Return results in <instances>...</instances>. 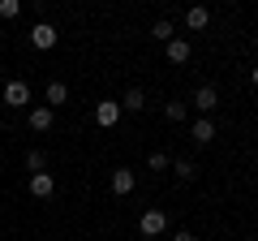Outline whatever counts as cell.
I'll return each mask as SVG.
<instances>
[{
  "label": "cell",
  "mask_w": 258,
  "mask_h": 241,
  "mask_svg": "<svg viewBox=\"0 0 258 241\" xmlns=\"http://www.w3.org/2000/svg\"><path fill=\"white\" fill-rule=\"evenodd\" d=\"M147 168H155V172H164V168H168V155H164V151H151V155H147Z\"/></svg>",
  "instance_id": "19"
},
{
  "label": "cell",
  "mask_w": 258,
  "mask_h": 241,
  "mask_svg": "<svg viewBox=\"0 0 258 241\" xmlns=\"http://www.w3.org/2000/svg\"><path fill=\"white\" fill-rule=\"evenodd\" d=\"M22 13V0H0V22H13Z\"/></svg>",
  "instance_id": "18"
},
{
  "label": "cell",
  "mask_w": 258,
  "mask_h": 241,
  "mask_svg": "<svg viewBox=\"0 0 258 241\" xmlns=\"http://www.w3.org/2000/svg\"><path fill=\"white\" fill-rule=\"evenodd\" d=\"M30 194H35V198H52L56 194V176L52 172H35V176H30Z\"/></svg>",
  "instance_id": "8"
},
{
  "label": "cell",
  "mask_w": 258,
  "mask_h": 241,
  "mask_svg": "<svg viewBox=\"0 0 258 241\" xmlns=\"http://www.w3.org/2000/svg\"><path fill=\"white\" fill-rule=\"evenodd\" d=\"M194 108H198V112H203V116H211V112L215 108H220V91H215V86L211 82H203V86H198V91H194Z\"/></svg>",
  "instance_id": "2"
},
{
  "label": "cell",
  "mask_w": 258,
  "mask_h": 241,
  "mask_svg": "<svg viewBox=\"0 0 258 241\" xmlns=\"http://www.w3.org/2000/svg\"><path fill=\"white\" fill-rule=\"evenodd\" d=\"M52 125H56V112L47 108V103H43V108H30V130H35V134H47Z\"/></svg>",
  "instance_id": "7"
},
{
  "label": "cell",
  "mask_w": 258,
  "mask_h": 241,
  "mask_svg": "<svg viewBox=\"0 0 258 241\" xmlns=\"http://www.w3.org/2000/svg\"><path fill=\"white\" fill-rule=\"evenodd\" d=\"M120 116H125V112H120V99H103V103H95V125H103V130H112Z\"/></svg>",
  "instance_id": "4"
},
{
  "label": "cell",
  "mask_w": 258,
  "mask_h": 241,
  "mask_svg": "<svg viewBox=\"0 0 258 241\" xmlns=\"http://www.w3.org/2000/svg\"><path fill=\"white\" fill-rule=\"evenodd\" d=\"M147 108V95L134 86V91H125V99H120V112H142Z\"/></svg>",
  "instance_id": "11"
},
{
  "label": "cell",
  "mask_w": 258,
  "mask_h": 241,
  "mask_svg": "<svg viewBox=\"0 0 258 241\" xmlns=\"http://www.w3.org/2000/svg\"><path fill=\"white\" fill-rule=\"evenodd\" d=\"M26 168H30V176H35V172H47V155H43V151H26Z\"/></svg>",
  "instance_id": "17"
},
{
  "label": "cell",
  "mask_w": 258,
  "mask_h": 241,
  "mask_svg": "<svg viewBox=\"0 0 258 241\" xmlns=\"http://www.w3.org/2000/svg\"><path fill=\"white\" fill-rule=\"evenodd\" d=\"M207 22H211V13H207V9H203V5H194V9H189V13H185V26H189V30H203V26H207Z\"/></svg>",
  "instance_id": "13"
},
{
  "label": "cell",
  "mask_w": 258,
  "mask_h": 241,
  "mask_svg": "<svg viewBox=\"0 0 258 241\" xmlns=\"http://www.w3.org/2000/svg\"><path fill=\"white\" fill-rule=\"evenodd\" d=\"M164 47H168V61H172V65H185V61L194 56L189 39H172V43H164Z\"/></svg>",
  "instance_id": "10"
},
{
  "label": "cell",
  "mask_w": 258,
  "mask_h": 241,
  "mask_svg": "<svg viewBox=\"0 0 258 241\" xmlns=\"http://www.w3.org/2000/svg\"><path fill=\"white\" fill-rule=\"evenodd\" d=\"M164 116L172 120V125H181V120L189 116V103H181V99H172V103H164Z\"/></svg>",
  "instance_id": "14"
},
{
  "label": "cell",
  "mask_w": 258,
  "mask_h": 241,
  "mask_svg": "<svg viewBox=\"0 0 258 241\" xmlns=\"http://www.w3.org/2000/svg\"><path fill=\"white\" fill-rule=\"evenodd\" d=\"M189 138L203 142V147H207V142H215V120H211V116H198V120L189 125Z\"/></svg>",
  "instance_id": "6"
},
{
  "label": "cell",
  "mask_w": 258,
  "mask_h": 241,
  "mask_svg": "<svg viewBox=\"0 0 258 241\" xmlns=\"http://www.w3.org/2000/svg\"><path fill=\"white\" fill-rule=\"evenodd\" d=\"M151 39H159V43H172V39H176V26H172L168 18H159L155 26H151Z\"/></svg>",
  "instance_id": "12"
},
{
  "label": "cell",
  "mask_w": 258,
  "mask_h": 241,
  "mask_svg": "<svg viewBox=\"0 0 258 241\" xmlns=\"http://www.w3.org/2000/svg\"><path fill=\"white\" fill-rule=\"evenodd\" d=\"M138 228H142V237H159V232L168 228V215L159 211V207H147V211H142V220H138Z\"/></svg>",
  "instance_id": "3"
},
{
  "label": "cell",
  "mask_w": 258,
  "mask_h": 241,
  "mask_svg": "<svg viewBox=\"0 0 258 241\" xmlns=\"http://www.w3.org/2000/svg\"><path fill=\"white\" fill-rule=\"evenodd\" d=\"M172 172L181 176V181H194V176H198V164H194V159H172Z\"/></svg>",
  "instance_id": "16"
},
{
  "label": "cell",
  "mask_w": 258,
  "mask_h": 241,
  "mask_svg": "<svg viewBox=\"0 0 258 241\" xmlns=\"http://www.w3.org/2000/svg\"><path fill=\"white\" fill-rule=\"evenodd\" d=\"M172 241H198V237H194V232H185V228H181V232H172Z\"/></svg>",
  "instance_id": "20"
},
{
  "label": "cell",
  "mask_w": 258,
  "mask_h": 241,
  "mask_svg": "<svg viewBox=\"0 0 258 241\" xmlns=\"http://www.w3.org/2000/svg\"><path fill=\"white\" fill-rule=\"evenodd\" d=\"M56 39H60V35H56L52 22H35V26H30V47H39V52H52Z\"/></svg>",
  "instance_id": "1"
},
{
  "label": "cell",
  "mask_w": 258,
  "mask_h": 241,
  "mask_svg": "<svg viewBox=\"0 0 258 241\" xmlns=\"http://www.w3.org/2000/svg\"><path fill=\"white\" fill-rule=\"evenodd\" d=\"M0 39H5V22H0Z\"/></svg>",
  "instance_id": "22"
},
{
  "label": "cell",
  "mask_w": 258,
  "mask_h": 241,
  "mask_svg": "<svg viewBox=\"0 0 258 241\" xmlns=\"http://www.w3.org/2000/svg\"><path fill=\"white\" fill-rule=\"evenodd\" d=\"M69 99V86L64 82H47V108H56V103Z\"/></svg>",
  "instance_id": "15"
},
{
  "label": "cell",
  "mask_w": 258,
  "mask_h": 241,
  "mask_svg": "<svg viewBox=\"0 0 258 241\" xmlns=\"http://www.w3.org/2000/svg\"><path fill=\"white\" fill-rule=\"evenodd\" d=\"M112 194L116 198L134 194V172H129V168H116V172H112Z\"/></svg>",
  "instance_id": "9"
},
{
  "label": "cell",
  "mask_w": 258,
  "mask_h": 241,
  "mask_svg": "<svg viewBox=\"0 0 258 241\" xmlns=\"http://www.w3.org/2000/svg\"><path fill=\"white\" fill-rule=\"evenodd\" d=\"M249 82H254V86H258V65H254V69H249Z\"/></svg>",
  "instance_id": "21"
},
{
  "label": "cell",
  "mask_w": 258,
  "mask_h": 241,
  "mask_svg": "<svg viewBox=\"0 0 258 241\" xmlns=\"http://www.w3.org/2000/svg\"><path fill=\"white\" fill-rule=\"evenodd\" d=\"M5 103H9V108H26L30 103V86L22 82V78H9V82H5Z\"/></svg>",
  "instance_id": "5"
}]
</instances>
